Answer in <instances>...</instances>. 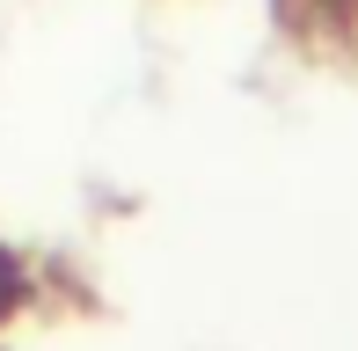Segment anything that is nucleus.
Segmentation results:
<instances>
[]
</instances>
